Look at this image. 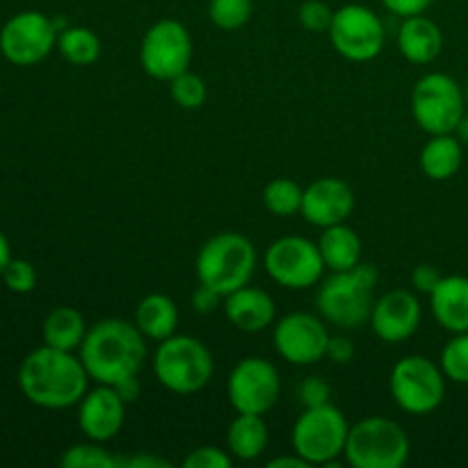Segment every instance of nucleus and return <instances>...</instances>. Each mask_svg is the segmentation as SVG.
I'll use <instances>...</instances> for the list:
<instances>
[{"instance_id":"nucleus-1","label":"nucleus","mask_w":468,"mask_h":468,"mask_svg":"<svg viewBox=\"0 0 468 468\" xmlns=\"http://www.w3.org/2000/svg\"><path fill=\"white\" fill-rule=\"evenodd\" d=\"M16 379L23 396L44 410H67L90 391V373L80 356L50 346L32 350L23 359Z\"/></svg>"},{"instance_id":"nucleus-2","label":"nucleus","mask_w":468,"mask_h":468,"mask_svg":"<svg viewBox=\"0 0 468 468\" xmlns=\"http://www.w3.org/2000/svg\"><path fill=\"white\" fill-rule=\"evenodd\" d=\"M80 361L90 379L114 387L122 379L140 375L146 361L144 334L135 323L122 318L99 320L87 329L80 346Z\"/></svg>"},{"instance_id":"nucleus-3","label":"nucleus","mask_w":468,"mask_h":468,"mask_svg":"<svg viewBox=\"0 0 468 468\" xmlns=\"http://www.w3.org/2000/svg\"><path fill=\"white\" fill-rule=\"evenodd\" d=\"M378 279V268L366 261L346 272H332L320 282L315 292V309L324 323H332L338 329L361 327L373 314Z\"/></svg>"},{"instance_id":"nucleus-4","label":"nucleus","mask_w":468,"mask_h":468,"mask_svg":"<svg viewBox=\"0 0 468 468\" xmlns=\"http://www.w3.org/2000/svg\"><path fill=\"white\" fill-rule=\"evenodd\" d=\"M151 368L167 391L176 396H192L210 384L215 375V359L199 338L174 334L158 343Z\"/></svg>"},{"instance_id":"nucleus-5","label":"nucleus","mask_w":468,"mask_h":468,"mask_svg":"<svg viewBox=\"0 0 468 468\" xmlns=\"http://www.w3.org/2000/svg\"><path fill=\"white\" fill-rule=\"evenodd\" d=\"M199 283L213 288L219 295H231L247 286L256 270V247L247 236L236 231H222L208 238L195 261Z\"/></svg>"},{"instance_id":"nucleus-6","label":"nucleus","mask_w":468,"mask_h":468,"mask_svg":"<svg viewBox=\"0 0 468 468\" xmlns=\"http://www.w3.org/2000/svg\"><path fill=\"white\" fill-rule=\"evenodd\" d=\"M411 443L400 423L368 416L350 425L346 462L352 468H402L410 462Z\"/></svg>"},{"instance_id":"nucleus-7","label":"nucleus","mask_w":468,"mask_h":468,"mask_svg":"<svg viewBox=\"0 0 468 468\" xmlns=\"http://www.w3.org/2000/svg\"><path fill=\"white\" fill-rule=\"evenodd\" d=\"M350 423L336 405L306 407L292 425V451L311 466H338L346 452Z\"/></svg>"},{"instance_id":"nucleus-8","label":"nucleus","mask_w":468,"mask_h":468,"mask_svg":"<svg viewBox=\"0 0 468 468\" xmlns=\"http://www.w3.org/2000/svg\"><path fill=\"white\" fill-rule=\"evenodd\" d=\"M466 112V94L460 82L441 71L425 73L411 90V117L428 135L455 133Z\"/></svg>"},{"instance_id":"nucleus-9","label":"nucleus","mask_w":468,"mask_h":468,"mask_svg":"<svg viewBox=\"0 0 468 468\" xmlns=\"http://www.w3.org/2000/svg\"><path fill=\"white\" fill-rule=\"evenodd\" d=\"M393 402L411 416H428L446 400V375L423 355L402 356L388 375Z\"/></svg>"},{"instance_id":"nucleus-10","label":"nucleus","mask_w":468,"mask_h":468,"mask_svg":"<svg viewBox=\"0 0 468 468\" xmlns=\"http://www.w3.org/2000/svg\"><path fill=\"white\" fill-rule=\"evenodd\" d=\"M192 55H195V46H192L190 30L176 18L155 21L142 37V71L154 80L169 82L181 73L190 71Z\"/></svg>"},{"instance_id":"nucleus-11","label":"nucleus","mask_w":468,"mask_h":468,"mask_svg":"<svg viewBox=\"0 0 468 468\" xmlns=\"http://www.w3.org/2000/svg\"><path fill=\"white\" fill-rule=\"evenodd\" d=\"M263 268L274 283L288 291H306L323 282L327 270L318 242L304 236H283L265 250Z\"/></svg>"},{"instance_id":"nucleus-12","label":"nucleus","mask_w":468,"mask_h":468,"mask_svg":"<svg viewBox=\"0 0 468 468\" xmlns=\"http://www.w3.org/2000/svg\"><path fill=\"white\" fill-rule=\"evenodd\" d=\"M329 39L336 53L350 62H370L384 50L387 32L378 14L366 5H343L334 12Z\"/></svg>"},{"instance_id":"nucleus-13","label":"nucleus","mask_w":468,"mask_h":468,"mask_svg":"<svg viewBox=\"0 0 468 468\" xmlns=\"http://www.w3.org/2000/svg\"><path fill=\"white\" fill-rule=\"evenodd\" d=\"M227 396L238 414L265 416L282 398L279 370L263 356H245L229 373Z\"/></svg>"},{"instance_id":"nucleus-14","label":"nucleus","mask_w":468,"mask_h":468,"mask_svg":"<svg viewBox=\"0 0 468 468\" xmlns=\"http://www.w3.org/2000/svg\"><path fill=\"white\" fill-rule=\"evenodd\" d=\"M58 27L41 12H21L9 18L0 30V53L16 67H32L48 58L58 46Z\"/></svg>"},{"instance_id":"nucleus-15","label":"nucleus","mask_w":468,"mask_h":468,"mask_svg":"<svg viewBox=\"0 0 468 468\" xmlns=\"http://www.w3.org/2000/svg\"><path fill=\"white\" fill-rule=\"evenodd\" d=\"M329 332L323 315L295 311L274 323V350L292 366H314L327 356Z\"/></svg>"},{"instance_id":"nucleus-16","label":"nucleus","mask_w":468,"mask_h":468,"mask_svg":"<svg viewBox=\"0 0 468 468\" xmlns=\"http://www.w3.org/2000/svg\"><path fill=\"white\" fill-rule=\"evenodd\" d=\"M420 320H423V306L416 292L396 288L375 300L368 323L379 341L398 346V343L410 341L419 332Z\"/></svg>"},{"instance_id":"nucleus-17","label":"nucleus","mask_w":468,"mask_h":468,"mask_svg":"<svg viewBox=\"0 0 468 468\" xmlns=\"http://www.w3.org/2000/svg\"><path fill=\"white\" fill-rule=\"evenodd\" d=\"M126 423V402L114 387L99 384L78 402V428L90 441L108 443L119 437Z\"/></svg>"},{"instance_id":"nucleus-18","label":"nucleus","mask_w":468,"mask_h":468,"mask_svg":"<svg viewBox=\"0 0 468 468\" xmlns=\"http://www.w3.org/2000/svg\"><path fill=\"white\" fill-rule=\"evenodd\" d=\"M355 210V192L343 178L323 176L304 187L302 218L318 229L343 224Z\"/></svg>"},{"instance_id":"nucleus-19","label":"nucleus","mask_w":468,"mask_h":468,"mask_svg":"<svg viewBox=\"0 0 468 468\" xmlns=\"http://www.w3.org/2000/svg\"><path fill=\"white\" fill-rule=\"evenodd\" d=\"M222 306L229 323L247 334H259L272 327L274 318H277V304H274L272 295L265 292L263 288L250 286V283L224 297Z\"/></svg>"},{"instance_id":"nucleus-20","label":"nucleus","mask_w":468,"mask_h":468,"mask_svg":"<svg viewBox=\"0 0 468 468\" xmlns=\"http://www.w3.org/2000/svg\"><path fill=\"white\" fill-rule=\"evenodd\" d=\"M430 311L446 332H468V277L448 274L430 292Z\"/></svg>"},{"instance_id":"nucleus-21","label":"nucleus","mask_w":468,"mask_h":468,"mask_svg":"<svg viewBox=\"0 0 468 468\" xmlns=\"http://www.w3.org/2000/svg\"><path fill=\"white\" fill-rule=\"evenodd\" d=\"M398 48L411 64H432L443 50V32L425 14L402 18L398 30Z\"/></svg>"},{"instance_id":"nucleus-22","label":"nucleus","mask_w":468,"mask_h":468,"mask_svg":"<svg viewBox=\"0 0 468 468\" xmlns=\"http://www.w3.org/2000/svg\"><path fill=\"white\" fill-rule=\"evenodd\" d=\"M318 247L329 272H346L364 261V240L346 222L323 229Z\"/></svg>"},{"instance_id":"nucleus-23","label":"nucleus","mask_w":468,"mask_h":468,"mask_svg":"<svg viewBox=\"0 0 468 468\" xmlns=\"http://www.w3.org/2000/svg\"><path fill=\"white\" fill-rule=\"evenodd\" d=\"M462 163H464V144L455 133L430 135L419 155L420 172L430 181H448L460 172Z\"/></svg>"},{"instance_id":"nucleus-24","label":"nucleus","mask_w":468,"mask_h":468,"mask_svg":"<svg viewBox=\"0 0 468 468\" xmlns=\"http://www.w3.org/2000/svg\"><path fill=\"white\" fill-rule=\"evenodd\" d=\"M144 338L149 341H165V338L174 336L178 327V306L176 302L163 292H151V295L142 297L140 304L135 309V320Z\"/></svg>"},{"instance_id":"nucleus-25","label":"nucleus","mask_w":468,"mask_h":468,"mask_svg":"<svg viewBox=\"0 0 468 468\" xmlns=\"http://www.w3.org/2000/svg\"><path fill=\"white\" fill-rule=\"evenodd\" d=\"M270 443L268 423L261 414H238L227 430V448L236 460H259Z\"/></svg>"},{"instance_id":"nucleus-26","label":"nucleus","mask_w":468,"mask_h":468,"mask_svg":"<svg viewBox=\"0 0 468 468\" xmlns=\"http://www.w3.org/2000/svg\"><path fill=\"white\" fill-rule=\"evenodd\" d=\"M44 346L58 347V350H80L82 341L87 336V324L80 311L71 306H58L44 320Z\"/></svg>"},{"instance_id":"nucleus-27","label":"nucleus","mask_w":468,"mask_h":468,"mask_svg":"<svg viewBox=\"0 0 468 468\" xmlns=\"http://www.w3.org/2000/svg\"><path fill=\"white\" fill-rule=\"evenodd\" d=\"M58 50L73 67H90L101 58V39L85 26H69L58 35Z\"/></svg>"},{"instance_id":"nucleus-28","label":"nucleus","mask_w":468,"mask_h":468,"mask_svg":"<svg viewBox=\"0 0 468 468\" xmlns=\"http://www.w3.org/2000/svg\"><path fill=\"white\" fill-rule=\"evenodd\" d=\"M304 190L291 178H274L263 190V206L277 218H292L302 213Z\"/></svg>"},{"instance_id":"nucleus-29","label":"nucleus","mask_w":468,"mask_h":468,"mask_svg":"<svg viewBox=\"0 0 468 468\" xmlns=\"http://www.w3.org/2000/svg\"><path fill=\"white\" fill-rule=\"evenodd\" d=\"M59 466L64 468H119V457H114L103 443L90 441L76 443L67 448L59 457Z\"/></svg>"},{"instance_id":"nucleus-30","label":"nucleus","mask_w":468,"mask_h":468,"mask_svg":"<svg viewBox=\"0 0 468 468\" xmlns=\"http://www.w3.org/2000/svg\"><path fill=\"white\" fill-rule=\"evenodd\" d=\"M251 14H254L251 0H210L208 3L210 23L224 32L245 27L250 23Z\"/></svg>"},{"instance_id":"nucleus-31","label":"nucleus","mask_w":468,"mask_h":468,"mask_svg":"<svg viewBox=\"0 0 468 468\" xmlns=\"http://www.w3.org/2000/svg\"><path fill=\"white\" fill-rule=\"evenodd\" d=\"M439 366H441L446 379L468 387V332L452 334L451 341L443 346Z\"/></svg>"},{"instance_id":"nucleus-32","label":"nucleus","mask_w":468,"mask_h":468,"mask_svg":"<svg viewBox=\"0 0 468 468\" xmlns=\"http://www.w3.org/2000/svg\"><path fill=\"white\" fill-rule=\"evenodd\" d=\"M169 96H172V101L178 108L199 110L206 103L208 90H206L204 78H199L192 71H186L174 78V80H169Z\"/></svg>"},{"instance_id":"nucleus-33","label":"nucleus","mask_w":468,"mask_h":468,"mask_svg":"<svg viewBox=\"0 0 468 468\" xmlns=\"http://www.w3.org/2000/svg\"><path fill=\"white\" fill-rule=\"evenodd\" d=\"M5 286L9 288L16 295H26V292H32L37 286V270L30 261L23 259H12L9 265L3 272Z\"/></svg>"},{"instance_id":"nucleus-34","label":"nucleus","mask_w":468,"mask_h":468,"mask_svg":"<svg viewBox=\"0 0 468 468\" xmlns=\"http://www.w3.org/2000/svg\"><path fill=\"white\" fill-rule=\"evenodd\" d=\"M300 26L304 30L314 32V35H323V32H329V26H332L334 9L329 7L323 0H304L300 5Z\"/></svg>"},{"instance_id":"nucleus-35","label":"nucleus","mask_w":468,"mask_h":468,"mask_svg":"<svg viewBox=\"0 0 468 468\" xmlns=\"http://www.w3.org/2000/svg\"><path fill=\"white\" fill-rule=\"evenodd\" d=\"M233 464V455L218 446H199L190 451V455L183 460L186 468H229Z\"/></svg>"},{"instance_id":"nucleus-36","label":"nucleus","mask_w":468,"mask_h":468,"mask_svg":"<svg viewBox=\"0 0 468 468\" xmlns=\"http://www.w3.org/2000/svg\"><path fill=\"white\" fill-rule=\"evenodd\" d=\"M329 396H332V387L324 382L323 378L314 375V378H304L297 387V400L300 405L304 407H320V405H327Z\"/></svg>"},{"instance_id":"nucleus-37","label":"nucleus","mask_w":468,"mask_h":468,"mask_svg":"<svg viewBox=\"0 0 468 468\" xmlns=\"http://www.w3.org/2000/svg\"><path fill=\"white\" fill-rule=\"evenodd\" d=\"M443 274L439 272L434 265L430 263H423V265H416L414 270H411V288H414L416 292H423V295H430V292L437 288V283L441 282Z\"/></svg>"},{"instance_id":"nucleus-38","label":"nucleus","mask_w":468,"mask_h":468,"mask_svg":"<svg viewBox=\"0 0 468 468\" xmlns=\"http://www.w3.org/2000/svg\"><path fill=\"white\" fill-rule=\"evenodd\" d=\"M379 3H382L388 12L396 14V16L410 18L416 16V14L428 12L430 5H432L434 0H379Z\"/></svg>"},{"instance_id":"nucleus-39","label":"nucleus","mask_w":468,"mask_h":468,"mask_svg":"<svg viewBox=\"0 0 468 468\" xmlns=\"http://www.w3.org/2000/svg\"><path fill=\"white\" fill-rule=\"evenodd\" d=\"M355 343L346 336H332L327 346V359L336 366H346L355 359Z\"/></svg>"},{"instance_id":"nucleus-40","label":"nucleus","mask_w":468,"mask_h":468,"mask_svg":"<svg viewBox=\"0 0 468 468\" xmlns=\"http://www.w3.org/2000/svg\"><path fill=\"white\" fill-rule=\"evenodd\" d=\"M219 302H222V295L218 291H213V288L204 286V283H199V288L192 292V309L201 315H208L213 311H218Z\"/></svg>"},{"instance_id":"nucleus-41","label":"nucleus","mask_w":468,"mask_h":468,"mask_svg":"<svg viewBox=\"0 0 468 468\" xmlns=\"http://www.w3.org/2000/svg\"><path fill=\"white\" fill-rule=\"evenodd\" d=\"M119 466L128 468H172V462L165 460L160 455H133V457H119Z\"/></svg>"},{"instance_id":"nucleus-42","label":"nucleus","mask_w":468,"mask_h":468,"mask_svg":"<svg viewBox=\"0 0 468 468\" xmlns=\"http://www.w3.org/2000/svg\"><path fill=\"white\" fill-rule=\"evenodd\" d=\"M114 391L122 396V400L126 402V405H131V402H135L137 396H140V379H137V375L122 379V382L114 384Z\"/></svg>"},{"instance_id":"nucleus-43","label":"nucleus","mask_w":468,"mask_h":468,"mask_svg":"<svg viewBox=\"0 0 468 468\" xmlns=\"http://www.w3.org/2000/svg\"><path fill=\"white\" fill-rule=\"evenodd\" d=\"M306 466L311 464L306 460H302L295 451H292V455L274 457V460L268 462V468H306Z\"/></svg>"},{"instance_id":"nucleus-44","label":"nucleus","mask_w":468,"mask_h":468,"mask_svg":"<svg viewBox=\"0 0 468 468\" xmlns=\"http://www.w3.org/2000/svg\"><path fill=\"white\" fill-rule=\"evenodd\" d=\"M9 261H12V250H9V240L3 236V231H0V274L5 272V268L9 265Z\"/></svg>"},{"instance_id":"nucleus-45","label":"nucleus","mask_w":468,"mask_h":468,"mask_svg":"<svg viewBox=\"0 0 468 468\" xmlns=\"http://www.w3.org/2000/svg\"><path fill=\"white\" fill-rule=\"evenodd\" d=\"M455 135L460 137L462 144H468V112H464V117H462L460 123H457Z\"/></svg>"},{"instance_id":"nucleus-46","label":"nucleus","mask_w":468,"mask_h":468,"mask_svg":"<svg viewBox=\"0 0 468 468\" xmlns=\"http://www.w3.org/2000/svg\"><path fill=\"white\" fill-rule=\"evenodd\" d=\"M464 94H466V103H468V85H466V90H464Z\"/></svg>"}]
</instances>
